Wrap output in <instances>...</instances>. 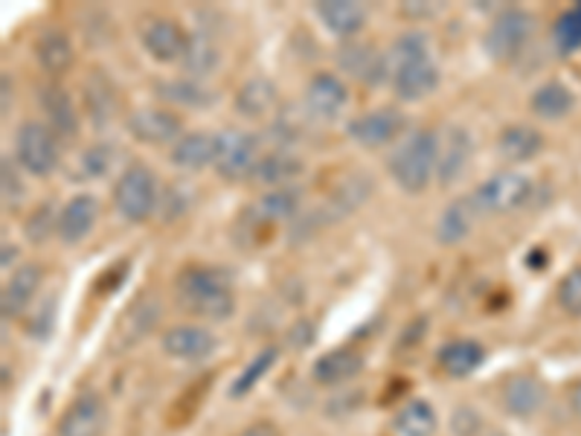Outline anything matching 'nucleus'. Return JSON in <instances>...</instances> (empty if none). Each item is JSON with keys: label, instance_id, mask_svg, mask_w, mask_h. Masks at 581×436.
Here are the masks:
<instances>
[{"label": "nucleus", "instance_id": "1", "mask_svg": "<svg viewBox=\"0 0 581 436\" xmlns=\"http://www.w3.org/2000/svg\"><path fill=\"white\" fill-rule=\"evenodd\" d=\"M177 303L201 321H230L236 314V291L227 271L210 265H189L177 274Z\"/></svg>", "mask_w": 581, "mask_h": 436}, {"label": "nucleus", "instance_id": "2", "mask_svg": "<svg viewBox=\"0 0 581 436\" xmlns=\"http://www.w3.org/2000/svg\"><path fill=\"white\" fill-rule=\"evenodd\" d=\"M436 163H440V134L431 128H416L390 154L387 170L401 192L422 196L436 178Z\"/></svg>", "mask_w": 581, "mask_h": 436}, {"label": "nucleus", "instance_id": "3", "mask_svg": "<svg viewBox=\"0 0 581 436\" xmlns=\"http://www.w3.org/2000/svg\"><path fill=\"white\" fill-rule=\"evenodd\" d=\"M160 189L154 172L146 163H132L114 184V210L128 224L149 222L158 213Z\"/></svg>", "mask_w": 581, "mask_h": 436}, {"label": "nucleus", "instance_id": "4", "mask_svg": "<svg viewBox=\"0 0 581 436\" xmlns=\"http://www.w3.org/2000/svg\"><path fill=\"white\" fill-rule=\"evenodd\" d=\"M59 134L41 120H27L15 132V161L33 178H50L59 163H62V149H59Z\"/></svg>", "mask_w": 581, "mask_h": 436}, {"label": "nucleus", "instance_id": "5", "mask_svg": "<svg viewBox=\"0 0 581 436\" xmlns=\"http://www.w3.org/2000/svg\"><path fill=\"white\" fill-rule=\"evenodd\" d=\"M532 36H535V18H532V12L509 7V10H503L500 15L492 21V27L485 29L483 47L489 59L509 64L527 50Z\"/></svg>", "mask_w": 581, "mask_h": 436}, {"label": "nucleus", "instance_id": "6", "mask_svg": "<svg viewBox=\"0 0 581 436\" xmlns=\"http://www.w3.org/2000/svg\"><path fill=\"white\" fill-rule=\"evenodd\" d=\"M262 161L259 137L242 128H224L215 134V172L219 178L236 184V180L254 178L256 166Z\"/></svg>", "mask_w": 581, "mask_h": 436}, {"label": "nucleus", "instance_id": "7", "mask_svg": "<svg viewBox=\"0 0 581 436\" xmlns=\"http://www.w3.org/2000/svg\"><path fill=\"white\" fill-rule=\"evenodd\" d=\"M529 196H532V180L518 170H503L485 178L471 192V201L480 215H509L527 204Z\"/></svg>", "mask_w": 581, "mask_h": 436}, {"label": "nucleus", "instance_id": "8", "mask_svg": "<svg viewBox=\"0 0 581 436\" xmlns=\"http://www.w3.org/2000/svg\"><path fill=\"white\" fill-rule=\"evenodd\" d=\"M407 132V116L405 111H398L393 105L372 108L367 114H358L355 120L346 123V134L355 146L361 149H384L390 142H396L401 134Z\"/></svg>", "mask_w": 581, "mask_h": 436}, {"label": "nucleus", "instance_id": "9", "mask_svg": "<svg viewBox=\"0 0 581 436\" xmlns=\"http://www.w3.org/2000/svg\"><path fill=\"white\" fill-rule=\"evenodd\" d=\"M125 128L143 146H175L184 137V120L169 108H137L125 120Z\"/></svg>", "mask_w": 581, "mask_h": 436}, {"label": "nucleus", "instance_id": "10", "mask_svg": "<svg viewBox=\"0 0 581 436\" xmlns=\"http://www.w3.org/2000/svg\"><path fill=\"white\" fill-rule=\"evenodd\" d=\"M160 347L172 361H184V364H201L207 358L215 356L219 338L212 335L207 326L198 323H184V326H172L163 332Z\"/></svg>", "mask_w": 581, "mask_h": 436}, {"label": "nucleus", "instance_id": "11", "mask_svg": "<svg viewBox=\"0 0 581 436\" xmlns=\"http://www.w3.org/2000/svg\"><path fill=\"white\" fill-rule=\"evenodd\" d=\"M302 105L311 120L332 123L349 105V88L344 85V79H337L335 73H314L302 94Z\"/></svg>", "mask_w": 581, "mask_h": 436}, {"label": "nucleus", "instance_id": "12", "mask_svg": "<svg viewBox=\"0 0 581 436\" xmlns=\"http://www.w3.org/2000/svg\"><path fill=\"white\" fill-rule=\"evenodd\" d=\"M186 41H189V36L181 29L177 21L160 18V15L143 21L140 45L154 62L181 64V59H184L186 53Z\"/></svg>", "mask_w": 581, "mask_h": 436}, {"label": "nucleus", "instance_id": "13", "mask_svg": "<svg viewBox=\"0 0 581 436\" xmlns=\"http://www.w3.org/2000/svg\"><path fill=\"white\" fill-rule=\"evenodd\" d=\"M108 427V408L97 393H82L67 404L55 425V436H102Z\"/></svg>", "mask_w": 581, "mask_h": 436}, {"label": "nucleus", "instance_id": "14", "mask_svg": "<svg viewBox=\"0 0 581 436\" xmlns=\"http://www.w3.org/2000/svg\"><path fill=\"white\" fill-rule=\"evenodd\" d=\"M500 401L511 416L532 419L546 408V384L535 373H511L500 387Z\"/></svg>", "mask_w": 581, "mask_h": 436}, {"label": "nucleus", "instance_id": "15", "mask_svg": "<svg viewBox=\"0 0 581 436\" xmlns=\"http://www.w3.org/2000/svg\"><path fill=\"white\" fill-rule=\"evenodd\" d=\"M99 215H102V204L97 196H90V192L73 196L59 215V241L67 248L82 245L99 224Z\"/></svg>", "mask_w": 581, "mask_h": 436}, {"label": "nucleus", "instance_id": "16", "mask_svg": "<svg viewBox=\"0 0 581 436\" xmlns=\"http://www.w3.org/2000/svg\"><path fill=\"white\" fill-rule=\"evenodd\" d=\"M82 105H85V114L97 132L114 125L116 114H120V97H116L114 82L106 71L88 73V79L82 85Z\"/></svg>", "mask_w": 581, "mask_h": 436}, {"label": "nucleus", "instance_id": "17", "mask_svg": "<svg viewBox=\"0 0 581 436\" xmlns=\"http://www.w3.org/2000/svg\"><path fill=\"white\" fill-rule=\"evenodd\" d=\"M471 154H474V137L462 125H450L440 140V163H436V180L442 187H450L466 175Z\"/></svg>", "mask_w": 581, "mask_h": 436}, {"label": "nucleus", "instance_id": "18", "mask_svg": "<svg viewBox=\"0 0 581 436\" xmlns=\"http://www.w3.org/2000/svg\"><path fill=\"white\" fill-rule=\"evenodd\" d=\"M41 283H45V267L38 265V262H24V265L15 267L10 279H7V285H3V297H0L3 317L15 321V317L27 312L33 300H36Z\"/></svg>", "mask_w": 581, "mask_h": 436}, {"label": "nucleus", "instance_id": "19", "mask_svg": "<svg viewBox=\"0 0 581 436\" xmlns=\"http://www.w3.org/2000/svg\"><path fill=\"white\" fill-rule=\"evenodd\" d=\"M337 64L363 85H381L390 76L387 55L379 53L372 45H361V41H346L337 50Z\"/></svg>", "mask_w": 581, "mask_h": 436}, {"label": "nucleus", "instance_id": "20", "mask_svg": "<svg viewBox=\"0 0 581 436\" xmlns=\"http://www.w3.org/2000/svg\"><path fill=\"white\" fill-rule=\"evenodd\" d=\"M393 90L401 102H422L440 88L442 73L433 59H422V62H410L405 67H396L390 73Z\"/></svg>", "mask_w": 581, "mask_h": 436}, {"label": "nucleus", "instance_id": "21", "mask_svg": "<svg viewBox=\"0 0 581 436\" xmlns=\"http://www.w3.org/2000/svg\"><path fill=\"white\" fill-rule=\"evenodd\" d=\"M300 207L302 189L297 187V184H288V187L268 189V192L256 198V204L247 210V219L259 224V227H264V224L290 222V219L300 215Z\"/></svg>", "mask_w": 581, "mask_h": 436}, {"label": "nucleus", "instance_id": "22", "mask_svg": "<svg viewBox=\"0 0 581 436\" xmlns=\"http://www.w3.org/2000/svg\"><path fill=\"white\" fill-rule=\"evenodd\" d=\"M314 12L323 21V27L332 36L344 38V41H353L355 36H361L363 27H367V18H370L367 7L355 3V0H320Z\"/></svg>", "mask_w": 581, "mask_h": 436}, {"label": "nucleus", "instance_id": "23", "mask_svg": "<svg viewBox=\"0 0 581 436\" xmlns=\"http://www.w3.org/2000/svg\"><path fill=\"white\" fill-rule=\"evenodd\" d=\"M38 94H41V111L47 116V125L59 134V140H73L79 134L82 114L71 94L62 85H45Z\"/></svg>", "mask_w": 581, "mask_h": 436}, {"label": "nucleus", "instance_id": "24", "mask_svg": "<svg viewBox=\"0 0 581 436\" xmlns=\"http://www.w3.org/2000/svg\"><path fill=\"white\" fill-rule=\"evenodd\" d=\"M236 114L245 116V120H254V123H264L271 120L276 105H280V90L273 85L271 79L264 76H250V79L236 90Z\"/></svg>", "mask_w": 581, "mask_h": 436}, {"label": "nucleus", "instance_id": "25", "mask_svg": "<svg viewBox=\"0 0 581 436\" xmlns=\"http://www.w3.org/2000/svg\"><path fill=\"white\" fill-rule=\"evenodd\" d=\"M363 370V356L361 352H355L349 347L341 349H329L323 356L314 361L311 366V378L323 387H344L353 378H358Z\"/></svg>", "mask_w": 581, "mask_h": 436}, {"label": "nucleus", "instance_id": "26", "mask_svg": "<svg viewBox=\"0 0 581 436\" xmlns=\"http://www.w3.org/2000/svg\"><path fill=\"white\" fill-rule=\"evenodd\" d=\"M544 134L529 123L506 125V128L497 134V154H500L506 163H529L532 158L544 152Z\"/></svg>", "mask_w": 581, "mask_h": 436}, {"label": "nucleus", "instance_id": "27", "mask_svg": "<svg viewBox=\"0 0 581 436\" xmlns=\"http://www.w3.org/2000/svg\"><path fill=\"white\" fill-rule=\"evenodd\" d=\"M36 59L38 67L50 76L59 79L64 73L71 71L76 62V47H73L71 36L64 29H45L36 41Z\"/></svg>", "mask_w": 581, "mask_h": 436}, {"label": "nucleus", "instance_id": "28", "mask_svg": "<svg viewBox=\"0 0 581 436\" xmlns=\"http://www.w3.org/2000/svg\"><path fill=\"white\" fill-rule=\"evenodd\" d=\"M172 166L181 172H203L215 163V134L186 132L169 152Z\"/></svg>", "mask_w": 581, "mask_h": 436}, {"label": "nucleus", "instance_id": "29", "mask_svg": "<svg viewBox=\"0 0 581 436\" xmlns=\"http://www.w3.org/2000/svg\"><path fill=\"white\" fill-rule=\"evenodd\" d=\"M477 207L471 201V196L457 198V201H450L445 210H442L440 222H436V241L445 245V248H454V245H462V241L471 236L477 222Z\"/></svg>", "mask_w": 581, "mask_h": 436}, {"label": "nucleus", "instance_id": "30", "mask_svg": "<svg viewBox=\"0 0 581 436\" xmlns=\"http://www.w3.org/2000/svg\"><path fill=\"white\" fill-rule=\"evenodd\" d=\"M160 317V300L158 297H140L137 303L123 314V323L116 326L114 332V349H128L134 347L137 340L146 338L149 329L158 323Z\"/></svg>", "mask_w": 581, "mask_h": 436}, {"label": "nucleus", "instance_id": "31", "mask_svg": "<svg viewBox=\"0 0 581 436\" xmlns=\"http://www.w3.org/2000/svg\"><path fill=\"white\" fill-rule=\"evenodd\" d=\"M485 361L483 344H477L471 338L450 340L436 352V364L448 378H468V375L480 370Z\"/></svg>", "mask_w": 581, "mask_h": 436}, {"label": "nucleus", "instance_id": "32", "mask_svg": "<svg viewBox=\"0 0 581 436\" xmlns=\"http://www.w3.org/2000/svg\"><path fill=\"white\" fill-rule=\"evenodd\" d=\"M158 97L166 105L175 108H189V111H203L215 102V90L207 88L203 82L189 79V76H177V79H163L154 85Z\"/></svg>", "mask_w": 581, "mask_h": 436}, {"label": "nucleus", "instance_id": "33", "mask_svg": "<svg viewBox=\"0 0 581 436\" xmlns=\"http://www.w3.org/2000/svg\"><path fill=\"white\" fill-rule=\"evenodd\" d=\"M219 64H221L219 45H215V41H212L203 29L193 33L189 41H186L184 59H181V67H184L186 76L198 82L210 79L212 73L219 71Z\"/></svg>", "mask_w": 581, "mask_h": 436}, {"label": "nucleus", "instance_id": "34", "mask_svg": "<svg viewBox=\"0 0 581 436\" xmlns=\"http://www.w3.org/2000/svg\"><path fill=\"white\" fill-rule=\"evenodd\" d=\"M302 172V161L294 158L290 149H273V152L262 154V161L256 166L254 178L256 184H268L271 189L276 187H288L290 180L297 178Z\"/></svg>", "mask_w": 581, "mask_h": 436}, {"label": "nucleus", "instance_id": "35", "mask_svg": "<svg viewBox=\"0 0 581 436\" xmlns=\"http://www.w3.org/2000/svg\"><path fill=\"white\" fill-rule=\"evenodd\" d=\"M532 114L541 116V120H549V123H558L564 116L570 114L572 105H576V94H572L564 82H544L541 88L532 94Z\"/></svg>", "mask_w": 581, "mask_h": 436}, {"label": "nucleus", "instance_id": "36", "mask_svg": "<svg viewBox=\"0 0 581 436\" xmlns=\"http://www.w3.org/2000/svg\"><path fill=\"white\" fill-rule=\"evenodd\" d=\"M436 410L428 404L424 399H413L401 404L393 419V427H396L398 436H433L436 434Z\"/></svg>", "mask_w": 581, "mask_h": 436}, {"label": "nucleus", "instance_id": "37", "mask_svg": "<svg viewBox=\"0 0 581 436\" xmlns=\"http://www.w3.org/2000/svg\"><path fill=\"white\" fill-rule=\"evenodd\" d=\"M372 192V178L370 175H349V178L335 189V196L329 198V204L320 213H332V219L353 213L355 207H361Z\"/></svg>", "mask_w": 581, "mask_h": 436}, {"label": "nucleus", "instance_id": "38", "mask_svg": "<svg viewBox=\"0 0 581 436\" xmlns=\"http://www.w3.org/2000/svg\"><path fill=\"white\" fill-rule=\"evenodd\" d=\"M422 59H431V38L424 36L422 29H407L401 36L393 41L387 53L390 73L396 67H405L410 62H422Z\"/></svg>", "mask_w": 581, "mask_h": 436}, {"label": "nucleus", "instance_id": "39", "mask_svg": "<svg viewBox=\"0 0 581 436\" xmlns=\"http://www.w3.org/2000/svg\"><path fill=\"white\" fill-rule=\"evenodd\" d=\"M276 361H280V347H264L262 352L247 364V370L238 373L236 382L230 384V399H242V396H247L256 384L262 382L264 375L271 373L273 366H276Z\"/></svg>", "mask_w": 581, "mask_h": 436}, {"label": "nucleus", "instance_id": "40", "mask_svg": "<svg viewBox=\"0 0 581 436\" xmlns=\"http://www.w3.org/2000/svg\"><path fill=\"white\" fill-rule=\"evenodd\" d=\"M59 204L55 201H41L33 213L24 219V236L29 245H45L50 236H59Z\"/></svg>", "mask_w": 581, "mask_h": 436}, {"label": "nucleus", "instance_id": "41", "mask_svg": "<svg viewBox=\"0 0 581 436\" xmlns=\"http://www.w3.org/2000/svg\"><path fill=\"white\" fill-rule=\"evenodd\" d=\"M114 158L116 149L111 142H94V146H88V149L79 154V163H76L79 172H76V178L85 180L106 178L108 172H111V166H114Z\"/></svg>", "mask_w": 581, "mask_h": 436}, {"label": "nucleus", "instance_id": "42", "mask_svg": "<svg viewBox=\"0 0 581 436\" xmlns=\"http://www.w3.org/2000/svg\"><path fill=\"white\" fill-rule=\"evenodd\" d=\"M555 47H558V53L570 55L576 50H581V3L579 7H572L561 15V18L555 21Z\"/></svg>", "mask_w": 581, "mask_h": 436}, {"label": "nucleus", "instance_id": "43", "mask_svg": "<svg viewBox=\"0 0 581 436\" xmlns=\"http://www.w3.org/2000/svg\"><path fill=\"white\" fill-rule=\"evenodd\" d=\"M555 300H558V306H561L570 317H581V265L570 267V271L561 276L558 291H555Z\"/></svg>", "mask_w": 581, "mask_h": 436}, {"label": "nucleus", "instance_id": "44", "mask_svg": "<svg viewBox=\"0 0 581 436\" xmlns=\"http://www.w3.org/2000/svg\"><path fill=\"white\" fill-rule=\"evenodd\" d=\"M21 166L18 161H12V158H3V170H0V187H3V207L12 210V207L21 204V198L27 196V189H24V180H21Z\"/></svg>", "mask_w": 581, "mask_h": 436}, {"label": "nucleus", "instance_id": "45", "mask_svg": "<svg viewBox=\"0 0 581 436\" xmlns=\"http://www.w3.org/2000/svg\"><path fill=\"white\" fill-rule=\"evenodd\" d=\"M450 434L480 436L483 434V416H480L474 408H457L450 413Z\"/></svg>", "mask_w": 581, "mask_h": 436}, {"label": "nucleus", "instance_id": "46", "mask_svg": "<svg viewBox=\"0 0 581 436\" xmlns=\"http://www.w3.org/2000/svg\"><path fill=\"white\" fill-rule=\"evenodd\" d=\"M55 297H47L45 303L36 306V317L29 321V335L33 338H41L45 340L47 335H50V329H53V312H55Z\"/></svg>", "mask_w": 581, "mask_h": 436}, {"label": "nucleus", "instance_id": "47", "mask_svg": "<svg viewBox=\"0 0 581 436\" xmlns=\"http://www.w3.org/2000/svg\"><path fill=\"white\" fill-rule=\"evenodd\" d=\"M314 340V323L309 321H300L294 329L288 332V344L294 349H306Z\"/></svg>", "mask_w": 581, "mask_h": 436}, {"label": "nucleus", "instance_id": "48", "mask_svg": "<svg viewBox=\"0 0 581 436\" xmlns=\"http://www.w3.org/2000/svg\"><path fill=\"white\" fill-rule=\"evenodd\" d=\"M0 102H3V108H0V114L10 116L12 105H15V85H12V76L7 71H3V76H0Z\"/></svg>", "mask_w": 581, "mask_h": 436}, {"label": "nucleus", "instance_id": "49", "mask_svg": "<svg viewBox=\"0 0 581 436\" xmlns=\"http://www.w3.org/2000/svg\"><path fill=\"white\" fill-rule=\"evenodd\" d=\"M236 436H282V434H280V427L273 425V422L259 419V422H254V425H247L245 431H238Z\"/></svg>", "mask_w": 581, "mask_h": 436}, {"label": "nucleus", "instance_id": "50", "mask_svg": "<svg viewBox=\"0 0 581 436\" xmlns=\"http://www.w3.org/2000/svg\"><path fill=\"white\" fill-rule=\"evenodd\" d=\"M440 12V7H431V3H407V7H401V15H407V18H433Z\"/></svg>", "mask_w": 581, "mask_h": 436}, {"label": "nucleus", "instance_id": "51", "mask_svg": "<svg viewBox=\"0 0 581 436\" xmlns=\"http://www.w3.org/2000/svg\"><path fill=\"white\" fill-rule=\"evenodd\" d=\"M570 404H572V410H576V416L581 419V382L570 390Z\"/></svg>", "mask_w": 581, "mask_h": 436}, {"label": "nucleus", "instance_id": "52", "mask_svg": "<svg viewBox=\"0 0 581 436\" xmlns=\"http://www.w3.org/2000/svg\"><path fill=\"white\" fill-rule=\"evenodd\" d=\"M15 257H18V250L10 248V245H3V271H10L12 259H15Z\"/></svg>", "mask_w": 581, "mask_h": 436}, {"label": "nucleus", "instance_id": "53", "mask_svg": "<svg viewBox=\"0 0 581 436\" xmlns=\"http://www.w3.org/2000/svg\"><path fill=\"white\" fill-rule=\"evenodd\" d=\"M483 436H509V434H503V431H485Z\"/></svg>", "mask_w": 581, "mask_h": 436}]
</instances>
